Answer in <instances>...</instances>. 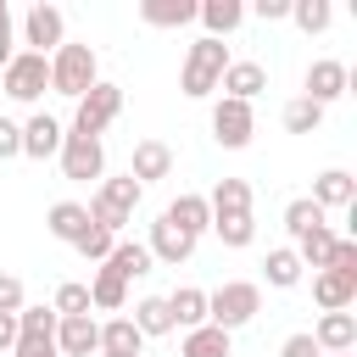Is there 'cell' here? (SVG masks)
Listing matches in <instances>:
<instances>
[{
    "instance_id": "6da1fadb",
    "label": "cell",
    "mask_w": 357,
    "mask_h": 357,
    "mask_svg": "<svg viewBox=\"0 0 357 357\" xmlns=\"http://www.w3.org/2000/svg\"><path fill=\"white\" fill-rule=\"evenodd\" d=\"M257 312H262V284H257V279H229V284L206 290V324L223 329V335L245 329Z\"/></svg>"
},
{
    "instance_id": "7a4b0ae2",
    "label": "cell",
    "mask_w": 357,
    "mask_h": 357,
    "mask_svg": "<svg viewBox=\"0 0 357 357\" xmlns=\"http://www.w3.org/2000/svg\"><path fill=\"white\" fill-rule=\"evenodd\" d=\"M100 84V61H95V45H61V50H50V89L56 95H67V100H78V95H89Z\"/></svg>"
},
{
    "instance_id": "3957f363",
    "label": "cell",
    "mask_w": 357,
    "mask_h": 357,
    "mask_svg": "<svg viewBox=\"0 0 357 357\" xmlns=\"http://www.w3.org/2000/svg\"><path fill=\"white\" fill-rule=\"evenodd\" d=\"M139 195H145V190H139L128 173H123V178H100L84 212H89V223H100L106 234H117V240H123V223H134V206H139Z\"/></svg>"
},
{
    "instance_id": "277c9868",
    "label": "cell",
    "mask_w": 357,
    "mask_h": 357,
    "mask_svg": "<svg viewBox=\"0 0 357 357\" xmlns=\"http://www.w3.org/2000/svg\"><path fill=\"white\" fill-rule=\"evenodd\" d=\"M223 67H229V45L223 39H195L190 50H184V73H178V89L190 95V100H206L212 89H218V78H223Z\"/></svg>"
},
{
    "instance_id": "5b68a950",
    "label": "cell",
    "mask_w": 357,
    "mask_h": 357,
    "mask_svg": "<svg viewBox=\"0 0 357 357\" xmlns=\"http://www.w3.org/2000/svg\"><path fill=\"white\" fill-rule=\"evenodd\" d=\"M117 112H123V84H95L89 95H78L73 100V128L67 134H84V139H100L112 123H117Z\"/></svg>"
},
{
    "instance_id": "8992f818",
    "label": "cell",
    "mask_w": 357,
    "mask_h": 357,
    "mask_svg": "<svg viewBox=\"0 0 357 357\" xmlns=\"http://www.w3.org/2000/svg\"><path fill=\"white\" fill-rule=\"evenodd\" d=\"M0 84H6V95L17 100V106H33L45 89H50V56H33V50H17L11 61H6V73H0Z\"/></svg>"
},
{
    "instance_id": "52a82bcc",
    "label": "cell",
    "mask_w": 357,
    "mask_h": 357,
    "mask_svg": "<svg viewBox=\"0 0 357 357\" xmlns=\"http://www.w3.org/2000/svg\"><path fill=\"white\" fill-rule=\"evenodd\" d=\"M22 45H28L33 56L61 50V45H67V17H61V6L33 0V6H28V17H22Z\"/></svg>"
},
{
    "instance_id": "ba28073f",
    "label": "cell",
    "mask_w": 357,
    "mask_h": 357,
    "mask_svg": "<svg viewBox=\"0 0 357 357\" xmlns=\"http://www.w3.org/2000/svg\"><path fill=\"white\" fill-rule=\"evenodd\" d=\"M251 134H257V112L245 106V100H218L212 106V139L223 145V151H245L251 145Z\"/></svg>"
},
{
    "instance_id": "9c48e42d",
    "label": "cell",
    "mask_w": 357,
    "mask_h": 357,
    "mask_svg": "<svg viewBox=\"0 0 357 357\" xmlns=\"http://www.w3.org/2000/svg\"><path fill=\"white\" fill-rule=\"evenodd\" d=\"M61 173L73 184H89V178H106V151L100 139H84V134H61Z\"/></svg>"
},
{
    "instance_id": "30bf717a",
    "label": "cell",
    "mask_w": 357,
    "mask_h": 357,
    "mask_svg": "<svg viewBox=\"0 0 357 357\" xmlns=\"http://www.w3.org/2000/svg\"><path fill=\"white\" fill-rule=\"evenodd\" d=\"M301 84H307L301 95H307L312 106H329V100H340V95L351 89V67H346V61H335V56H318V61L307 67V78H301Z\"/></svg>"
},
{
    "instance_id": "8fae6325",
    "label": "cell",
    "mask_w": 357,
    "mask_h": 357,
    "mask_svg": "<svg viewBox=\"0 0 357 357\" xmlns=\"http://www.w3.org/2000/svg\"><path fill=\"white\" fill-rule=\"evenodd\" d=\"M318 212H351L357 206V178L346 173V167H329V173H318L312 178V195H307Z\"/></svg>"
},
{
    "instance_id": "7c38bea8",
    "label": "cell",
    "mask_w": 357,
    "mask_h": 357,
    "mask_svg": "<svg viewBox=\"0 0 357 357\" xmlns=\"http://www.w3.org/2000/svg\"><path fill=\"white\" fill-rule=\"evenodd\" d=\"M162 218H167L178 234H190V240H201V234L212 229V206H206V195H190V190L173 195V201L162 206Z\"/></svg>"
},
{
    "instance_id": "4fadbf2b",
    "label": "cell",
    "mask_w": 357,
    "mask_h": 357,
    "mask_svg": "<svg viewBox=\"0 0 357 357\" xmlns=\"http://www.w3.org/2000/svg\"><path fill=\"white\" fill-rule=\"evenodd\" d=\"M56 351L61 357H100V324L84 312V318H61L56 324Z\"/></svg>"
},
{
    "instance_id": "5bb4252c",
    "label": "cell",
    "mask_w": 357,
    "mask_h": 357,
    "mask_svg": "<svg viewBox=\"0 0 357 357\" xmlns=\"http://www.w3.org/2000/svg\"><path fill=\"white\" fill-rule=\"evenodd\" d=\"M218 89H223L229 100H245V106H251V100L268 89V67H262V61H229L223 78H218Z\"/></svg>"
},
{
    "instance_id": "9a60e30c",
    "label": "cell",
    "mask_w": 357,
    "mask_h": 357,
    "mask_svg": "<svg viewBox=\"0 0 357 357\" xmlns=\"http://www.w3.org/2000/svg\"><path fill=\"white\" fill-rule=\"evenodd\" d=\"M145 251H151V262H167V268H178V262H190V257H195V240H190V234H178L167 218H156V223H151V240H145Z\"/></svg>"
},
{
    "instance_id": "2e32d148",
    "label": "cell",
    "mask_w": 357,
    "mask_h": 357,
    "mask_svg": "<svg viewBox=\"0 0 357 357\" xmlns=\"http://www.w3.org/2000/svg\"><path fill=\"white\" fill-rule=\"evenodd\" d=\"M61 123L50 117V112H33L28 123H22V156H33V162H45V156H56L61 151Z\"/></svg>"
},
{
    "instance_id": "e0dca14e",
    "label": "cell",
    "mask_w": 357,
    "mask_h": 357,
    "mask_svg": "<svg viewBox=\"0 0 357 357\" xmlns=\"http://www.w3.org/2000/svg\"><path fill=\"white\" fill-rule=\"evenodd\" d=\"M167 173H173V151H167L162 139H139V145H134V162H128V178L145 190V184L167 178Z\"/></svg>"
},
{
    "instance_id": "ac0fdd59",
    "label": "cell",
    "mask_w": 357,
    "mask_h": 357,
    "mask_svg": "<svg viewBox=\"0 0 357 357\" xmlns=\"http://www.w3.org/2000/svg\"><path fill=\"white\" fill-rule=\"evenodd\" d=\"M307 335L318 340V351H357V312H324Z\"/></svg>"
},
{
    "instance_id": "d6986e66",
    "label": "cell",
    "mask_w": 357,
    "mask_h": 357,
    "mask_svg": "<svg viewBox=\"0 0 357 357\" xmlns=\"http://www.w3.org/2000/svg\"><path fill=\"white\" fill-rule=\"evenodd\" d=\"M312 301H318L324 312H346V307L357 301V279H346V273H335V268H318V273H312Z\"/></svg>"
},
{
    "instance_id": "ffe728a7",
    "label": "cell",
    "mask_w": 357,
    "mask_h": 357,
    "mask_svg": "<svg viewBox=\"0 0 357 357\" xmlns=\"http://www.w3.org/2000/svg\"><path fill=\"white\" fill-rule=\"evenodd\" d=\"M106 273H117L123 284H134V279H145L151 273V251H145V240H117L112 245V257L100 262Z\"/></svg>"
},
{
    "instance_id": "44dd1931",
    "label": "cell",
    "mask_w": 357,
    "mask_h": 357,
    "mask_svg": "<svg viewBox=\"0 0 357 357\" xmlns=\"http://www.w3.org/2000/svg\"><path fill=\"white\" fill-rule=\"evenodd\" d=\"M145 351V335L134 329V318H106L100 324V357H139Z\"/></svg>"
},
{
    "instance_id": "7402d4cb",
    "label": "cell",
    "mask_w": 357,
    "mask_h": 357,
    "mask_svg": "<svg viewBox=\"0 0 357 357\" xmlns=\"http://www.w3.org/2000/svg\"><path fill=\"white\" fill-rule=\"evenodd\" d=\"M195 6L201 0H139V22L145 28H184V22H195Z\"/></svg>"
},
{
    "instance_id": "603a6c76",
    "label": "cell",
    "mask_w": 357,
    "mask_h": 357,
    "mask_svg": "<svg viewBox=\"0 0 357 357\" xmlns=\"http://www.w3.org/2000/svg\"><path fill=\"white\" fill-rule=\"evenodd\" d=\"M195 22H206V39H223L245 22V6L240 0H201L195 6Z\"/></svg>"
},
{
    "instance_id": "cb8c5ba5",
    "label": "cell",
    "mask_w": 357,
    "mask_h": 357,
    "mask_svg": "<svg viewBox=\"0 0 357 357\" xmlns=\"http://www.w3.org/2000/svg\"><path fill=\"white\" fill-rule=\"evenodd\" d=\"M206 206H212V218H245L251 212V184L245 178H218Z\"/></svg>"
},
{
    "instance_id": "d4e9b609",
    "label": "cell",
    "mask_w": 357,
    "mask_h": 357,
    "mask_svg": "<svg viewBox=\"0 0 357 357\" xmlns=\"http://www.w3.org/2000/svg\"><path fill=\"white\" fill-rule=\"evenodd\" d=\"M45 229H50L61 245H78V234L89 229V212H84V201H56V206L45 212Z\"/></svg>"
},
{
    "instance_id": "484cf974",
    "label": "cell",
    "mask_w": 357,
    "mask_h": 357,
    "mask_svg": "<svg viewBox=\"0 0 357 357\" xmlns=\"http://www.w3.org/2000/svg\"><path fill=\"white\" fill-rule=\"evenodd\" d=\"M167 312H173V329H201L206 324V290H195V284H178L173 296H167Z\"/></svg>"
},
{
    "instance_id": "4316f807",
    "label": "cell",
    "mask_w": 357,
    "mask_h": 357,
    "mask_svg": "<svg viewBox=\"0 0 357 357\" xmlns=\"http://www.w3.org/2000/svg\"><path fill=\"white\" fill-rule=\"evenodd\" d=\"M301 273H307V268H301V257H296L290 245H273V251L262 257V279H268L273 290H296Z\"/></svg>"
},
{
    "instance_id": "83f0119b",
    "label": "cell",
    "mask_w": 357,
    "mask_h": 357,
    "mask_svg": "<svg viewBox=\"0 0 357 357\" xmlns=\"http://www.w3.org/2000/svg\"><path fill=\"white\" fill-rule=\"evenodd\" d=\"M335 245H340V234H335V229L324 223V229H312V234H301V240H296L290 251L301 257V268H312V273H318V268H329V257H335Z\"/></svg>"
},
{
    "instance_id": "f1b7e54d",
    "label": "cell",
    "mask_w": 357,
    "mask_h": 357,
    "mask_svg": "<svg viewBox=\"0 0 357 357\" xmlns=\"http://www.w3.org/2000/svg\"><path fill=\"white\" fill-rule=\"evenodd\" d=\"M89 307H100V312H123V307H128V284H123L117 273L95 268V279H89Z\"/></svg>"
},
{
    "instance_id": "f546056e",
    "label": "cell",
    "mask_w": 357,
    "mask_h": 357,
    "mask_svg": "<svg viewBox=\"0 0 357 357\" xmlns=\"http://www.w3.org/2000/svg\"><path fill=\"white\" fill-rule=\"evenodd\" d=\"M134 329L151 340V335H173V312H167V296H145L134 301Z\"/></svg>"
},
{
    "instance_id": "4dcf8cb0",
    "label": "cell",
    "mask_w": 357,
    "mask_h": 357,
    "mask_svg": "<svg viewBox=\"0 0 357 357\" xmlns=\"http://www.w3.org/2000/svg\"><path fill=\"white\" fill-rule=\"evenodd\" d=\"M56 307H22L17 312V340H56Z\"/></svg>"
},
{
    "instance_id": "1f68e13d",
    "label": "cell",
    "mask_w": 357,
    "mask_h": 357,
    "mask_svg": "<svg viewBox=\"0 0 357 357\" xmlns=\"http://www.w3.org/2000/svg\"><path fill=\"white\" fill-rule=\"evenodd\" d=\"M178 357H229V335H223V329H212V324H201V329H190V335H184Z\"/></svg>"
},
{
    "instance_id": "d6a6232c",
    "label": "cell",
    "mask_w": 357,
    "mask_h": 357,
    "mask_svg": "<svg viewBox=\"0 0 357 357\" xmlns=\"http://www.w3.org/2000/svg\"><path fill=\"white\" fill-rule=\"evenodd\" d=\"M290 22H296L301 33H324V28L335 22V6H329V0H290Z\"/></svg>"
},
{
    "instance_id": "836d02e7",
    "label": "cell",
    "mask_w": 357,
    "mask_h": 357,
    "mask_svg": "<svg viewBox=\"0 0 357 357\" xmlns=\"http://www.w3.org/2000/svg\"><path fill=\"white\" fill-rule=\"evenodd\" d=\"M212 234L229 245V251H245L251 240H257V218L245 212V218H212Z\"/></svg>"
},
{
    "instance_id": "e575fe53",
    "label": "cell",
    "mask_w": 357,
    "mask_h": 357,
    "mask_svg": "<svg viewBox=\"0 0 357 357\" xmlns=\"http://www.w3.org/2000/svg\"><path fill=\"white\" fill-rule=\"evenodd\" d=\"M284 229H290V240H301V234H312V229H324V212L307 201V195H296L290 206H284Z\"/></svg>"
},
{
    "instance_id": "d590c367",
    "label": "cell",
    "mask_w": 357,
    "mask_h": 357,
    "mask_svg": "<svg viewBox=\"0 0 357 357\" xmlns=\"http://www.w3.org/2000/svg\"><path fill=\"white\" fill-rule=\"evenodd\" d=\"M50 307H56V318H84V312H95V307H89V284H78V279H67Z\"/></svg>"
},
{
    "instance_id": "8d00e7d4",
    "label": "cell",
    "mask_w": 357,
    "mask_h": 357,
    "mask_svg": "<svg viewBox=\"0 0 357 357\" xmlns=\"http://www.w3.org/2000/svg\"><path fill=\"white\" fill-rule=\"evenodd\" d=\"M318 123H324V106H312L307 95H296V100L284 106V128H290V134H312Z\"/></svg>"
},
{
    "instance_id": "74e56055",
    "label": "cell",
    "mask_w": 357,
    "mask_h": 357,
    "mask_svg": "<svg viewBox=\"0 0 357 357\" xmlns=\"http://www.w3.org/2000/svg\"><path fill=\"white\" fill-rule=\"evenodd\" d=\"M112 245H117V234H106L100 223H89V229L78 234V245H73V251H78V257H89V262H106V257H112Z\"/></svg>"
},
{
    "instance_id": "f35d334b",
    "label": "cell",
    "mask_w": 357,
    "mask_h": 357,
    "mask_svg": "<svg viewBox=\"0 0 357 357\" xmlns=\"http://www.w3.org/2000/svg\"><path fill=\"white\" fill-rule=\"evenodd\" d=\"M28 296H22V279L17 273H0V312H22Z\"/></svg>"
},
{
    "instance_id": "ab89813d",
    "label": "cell",
    "mask_w": 357,
    "mask_h": 357,
    "mask_svg": "<svg viewBox=\"0 0 357 357\" xmlns=\"http://www.w3.org/2000/svg\"><path fill=\"white\" fill-rule=\"evenodd\" d=\"M329 268H335V273H346V279H357V240H340V245H335V257H329Z\"/></svg>"
},
{
    "instance_id": "60d3db41",
    "label": "cell",
    "mask_w": 357,
    "mask_h": 357,
    "mask_svg": "<svg viewBox=\"0 0 357 357\" xmlns=\"http://www.w3.org/2000/svg\"><path fill=\"white\" fill-rule=\"evenodd\" d=\"M6 156H22V123H11V117H0V162Z\"/></svg>"
},
{
    "instance_id": "b9f144b4",
    "label": "cell",
    "mask_w": 357,
    "mask_h": 357,
    "mask_svg": "<svg viewBox=\"0 0 357 357\" xmlns=\"http://www.w3.org/2000/svg\"><path fill=\"white\" fill-rule=\"evenodd\" d=\"M11 56H17V33H11V6L0 0V73H6Z\"/></svg>"
},
{
    "instance_id": "7bdbcfd3",
    "label": "cell",
    "mask_w": 357,
    "mask_h": 357,
    "mask_svg": "<svg viewBox=\"0 0 357 357\" xmlns=\"http://www.w3.org/2000/svg\"><path fill=\"white\" fill-rule=\"evenodd\" d=\"M279 357H324V351H318V340L301 329V335H290V340L279 346Z\"/></svg>"
},
{
    "instance_id": "ee69618b",
    "label": "cell",
    "mask_w": 357,
    "mask_h": 357,
    "mask_svg": "<svg viewBox=\"0 0 357 357\" xmlns=\"http://www.w3.org/2000/svg\"><path fill=\"white\" fill-rule=\"evenodd\" d=\"M11 357H61V351H56V340H17Z\"/></svg>"
},
{
    "instance_id": "f6af8a7d",
    "label": "cell",
    "mask_w": 357,
    "mask_h": 357,
    "mask_svg": "<svg viewBox=\"0 0 357 357\" xmlns=\"http://www.w3.org/2000/svg\"><path fill=\"white\" fill-rule=\"evenodd\" d=\"M257 17L262 22H279V17H290V0H257Z\"/></svg>"
},
{
    "instance_id": "bcb514c9",
    "label": "cell",
    "mask_w": 357,
    "mask_h": 357,
    "mask_svg": "<svg viewBox=\"0 0 357 357\" xmlns=\"http://www.w3.org/2000/svg\"><path fill=\"white\" fill-rule=\"evenodd\" d=\"M17 346V312H0V357Z\"/></svg>"
},
{
    "instance_id": "7dc6e473",
    "label": "cell",
    "mask_w": 357,
    "mask_h": 357,
    "mask_svg": "<svg viewBox=\"0 0 357 357\" xmlns=\"http://www.w3.org/2000/svg\"><path fill=\"white\" fill-rule=\"evenodd\" d=\"M324 357H351V351H324Z\"/></svg>"
}]
</instances>
